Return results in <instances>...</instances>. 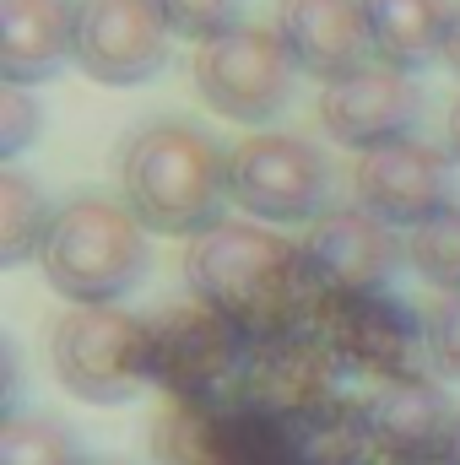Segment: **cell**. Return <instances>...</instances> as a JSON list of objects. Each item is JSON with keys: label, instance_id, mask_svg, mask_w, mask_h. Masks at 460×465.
I'll return each instance as SVG.
<instances>
[{"label": "cell", "instance_id": "obj_1", "mask_svg": "<svg viewBox=\"0 0 460 465\" xmlns=\"http://www.w3.org/2000/svg\"><path fill=\"white\" fill-rule=\"evenodd\" d=\"M185 276H190L195 303L238 325L255 347L315 331L325 309V292L309 276L304 249L287 243L282 232H265L260 223L223 217L212 232L190 238Z\"/></svg>", "mask_w": 460, "mask_h": 465}, {"label": "cell", "instance_id": "obj_2", "mask_svg": "<svg viewBox=\"0 0 460 465\" xmlns=\"http://www.w3.org/2000/svg\"><path fill=\"white\" fill-rule=\"evenodd\" d=\"M119 190L146 232L201 238L223 223V201H233L228 152L185 119L141 124L119 152Z\"/></svg>", "mask_w": 460, "mask_h": 465}, {"label": "cell", "instance_id": "obj_3", "mask_svg": "<svg viewBox=\"0 0 460 465\" xmlns=\"http://www.w3.org/2000/svg\"><path fill=\"white\" fill-rule=\"evenodd\" d=\"M146 228L135 212L109 195H82L55 212V228L44 238V282L71 298L76 309H109L146 276Z\"/></svg>", "mask_w": 460, "mask_h": 465}, {"label": "cell", "instance_id": "obj_4", "mask_svg": "<svg viewBox=\"0 0 460 465\" xmlns=\"http://www.w3.org/2000/svg\"><path fill=\"white\" fill-rule=\"evenodd\" d=\"M49 362L60 384L76 401L93 406H125L141 395L152 379V320L125 314V309H71L55 320Z\"/></svg>", "mask_w": 460, "mask_h": 465}, {"label": "cell", "instance_id": "obj_5", "mask_svg": "<svg viewBox=\"0 0 460 465\" xmlns=\"http://www.w3.org/2000/svg\"><path fill=\"white\" fill-rule=\"evenodd\" d=\"M249 357L255 341L206 303H179L152 320V379L168 390V401L233 406Z\"/></svg>", "mask_w": 460, "mask_h": 465}, {"label": "cell", "instance_id": "obj_6", "mask_svg": "<svg viewBox=\"0 0 460 465\" xmlns=\"http://www.w3.org/2000/svg\"><path fill=\"white\" fill-rule=\"evenodd\" d=\"M228 195L255 223H315L331 212V163L304 135L260 130L228 152Z\"/></svg>", "mask_w": 460, "mask_h": 465}, {"label": "cell", "instance_id": "obj_7", "mask_svg": "<svg viewBox=\"0 0 460 465\" xmlns=\"http://www.w3.org/2000/svg\"><path fill=\"white\" fill-rule=\"evenodd\" d=\"M293 87H298V65L276 27L238 22L233 33L195 49V93L223 119L265 124L293 104Z\"/></svg>", "mask_w": 460, "mask_h": 465}, {"label": "cell", "instance_id": "obj_8", "mask_svg": "<svg viewBox=\"0 0 460 465\" xmlns=\"http://www.w3.org/2000/svg\"><path fill=\"white\" fill-rule=\"evenodd\" d=\"M320 341L346 373H363L368 384L385 379H406L428 368V331L423 314H412L401 298L390 292H368V298H325L320 309Z\"/></svg>", "mask_w": 460, "mask_h": 465}, {"label": "cell", "instance_id": "obj_9", "mask_svg": "<svg viewBox=\"0 0 460 465\" xmlns=\"http://www.w3.org/2000/svg\"><path fill=\"white\" fill-rule=\"evenodd\" d=\"M336 373H342V362L320 341V331L282 336V341H260L255 357H249V368H244V384H238V401L233 406H244L260 422L298 428L315 411H325V406L342 401L336 395Z\"/></svg>", "mask_w": 460, "mask_h": 465}, {"label": "cell", "instance_id": "obj_10", "mask_svg": "<svg viewBox=\"0 0 460 465\" xmlns=\"http://www.w3.org/2000/svg\"><path fill=\"white\" fill-rule=\"evenodd\" d=\"M304 260L309 276L320 282L325 298H368L385 292L406 260V243L395 238L390 223H379L363 206H331L325 217H315L304 232Z\"/></svg>", "mask_w": 460, "mask_h": 465}, {"label": "cell", "instance_id": "obj_11", "mask_svg": "<svg viewBox=\"0 0 460 465\" xmlns=\"http://www.w3.org/2000/svg\"><path fill=\"white\" fill-rule=\"evenodd\" d=\"M157 0H76V65L104 87H141L168 65Z\"/></svg>", "mask_w": 460, "mask_h": 465}, {"label": "cell", "instance_id": "obj_12", "mask_svg": "<svg viewBox=\"0 0 460 465\" xmlns=\"http://www.w3.org/2000/svg\"><path fill=\"white\" fill-rule=\"evenodd\" d=\"M357 417H363L374 465H417L445 460L460 411L428 373H406V379L368 384V395L357 401Z\"/></svg>", "mask_w": 460, "mask_h": 465}, {"label": "cell", "instance_id": "obj_13", "mask_svg": "<svg viewBox=\"0 0 460 465\" xmlns=\"http://www.w3.org/2000/svg\"><path fill=\"white\" fill-rule=\"evenodd\" d=\"M352 190H357L363 212L412 232L417 223H428L434 212L450 206V157L439 146L406 135V141L363 152L352 168Z\"/></svg>", "mask_w": 460, "mask_h": 465}, {"label": "cell", "instance_id": "obj_14", "mask_svg": "<svg viewBox=\"0 0 460 465\" xmlns=\"http://www.w3.org/2000/svg\"><path fill=\"white\" fill-rule=\"evenodd\" d=\"M276 33L293 65L325 87L379 65L363 0H276Z\"/></svg>", "mask_w": 460, "mask_h": 465}, {"label": "cell", "instance_id": "obj_15", "mask_svg": "<svg viewBox=\"0 0 460 465\" xmlns=\"http://www.w3.org/2000/svg\"><path fill=\"white\" fill-rule=\"evenodd\" d=\"M417 114H423V87L395 65H368V71H357V76H346V82L320 93L325 135L352 146V152L406 141Z\"/></svg>", "mask_w": 460, "mask_h": 465}, {"label": "cell", "instance_id": "obj_16", "mask_svg": "<svg viewBox=\"0 0 460 465\" xmlns=\"http://www.w3.org/2000/svg\"><path fill=\"white\" fill-rule=\"evenodd\" d=\"M76 60V0H0V82L33 87Z\"/></svg>", "mask_w": 460, "mask_h": 465}, {"label": "cell", "instance_id": "obj_17", "mask_svg": "<svg viewBox=\"0 0 460 465\" xmlns=\"http://www.w3.org/2000/svg\"><path fill=\"white\" fill-rule=\"evenodd\" d=\"M363 11H368L379 65H395L412 76L445 54V33H450L445 0H363Z\"/></svg>", "mask_w": 460, "mask_h": 465}, {"label": "cell", "instance_id": "obj_18", "mask_svg": "<svg viewBox=\"0 0 460 465\" xmlns=\"http://www.w3.org/2000/svg\"><path fill=\"white\" fill-rule=\"evenodd\" d=\"M152 455L157 465H244V444L233 433L228 406L168 401L152 422Z\"/></svg>", "mask_w": 460, "mask_h": 465}, {"label": "cell", "instance_id": "obj_19", "mask_svg": "<svg viewBox=\"0 0 460 465\" xmlns=\"http://www.w3.org/2000/svg\"><path fill=\"white\" fill-rule=\"evenodd\" d=\"M55 228V212L44 201V190L22 173H0V265H22L33 254H44V238Z\"/></svg>", "mask_w": 460, "mask_h": 465}, {"label": "cell", "instance_id": "obj_20", "mask_svg": "<svg viewBox=\"0 0 460 465\" xmlns=\"http://www.w3.org/2000/svg\"><path fill=\"white\" fill-rule=\"evenodd\" d=\"M0 465H87L82 439L49 411H11L0 422Z\"/></svg>", "mask_w": 460, "mask_h": 465}, {"label": "cell", "instance_id": "obj_21", "mask_svg": "<svg viewBox=\"0 0 460 465\" xmlns=\"http://www.w3.org/2000/svg\"><path fill=\"white\" fill-rule=\"evenodd\" d=\"M406 265H412L428 287L460 292V206L455 201L406 232Z\"/></svg>", "mask_w": 460, "mask_h": 465}, {"label": "cell", "instance_id": "obj_22", "mask_svg": "<svg viewBox=\"0 0 460 465\" xmlns=\"http://www.w3.org/2000/svg\"><path fill=\"white\" fill-rule=\"evenodd\" d=\"M163 22L174 27V38H190V44H212L238 27V11L244 0H157Z\"/></svg>", "mask_w": 460, "mask_h": 465}, {"label": "cell", "instance_id": "obj_23", "mask_svg": "<svg viewBox=\"0 0 460 465\" xmlns=\"http://www.w3.org/2000/svg\"><path fill=\"white\" fill-rule=\"evenodd\" d=\"M423 331H428V373L460 379V292H445L423 314Z\"/></svg>", "mask_w": 460, "mask_h": 465}, {"label": "cell", "instance_id": "obj_24", "mask_svg": "<svg viewBox=\"0 0 460 465\" xmlns=\"http://www.w3.org/2000/svg\"><path fill=\"white\" fill-rule=\"evenodd\" d=\"M38 104L27 98V87H11V82H0V157H16L33 135H38Z\"/></svg>", "mask_w": 460, "mask_h": 465}, {"label": "cell", "instance_id": "obj_25", "mask_svg": "<svg viewBox=\"0 0 460 465\" xmlns=\"http://www.w3.org/2000/svg\"><path fill=\"white\" fill-rule=\"evenodd\" d=\"M445 60L460 76V5H450V33H445Z\"/></svg>", "mask_w": 460, "mask_h": 465}, {"label": "cell", "instance_id": "obj_26", "mask_svg": "<svg viewBox=\"0 0 460 465\" xmlns=\"http://www.w3.org/2000/svg\"><path fill=\"white\" fill-rule=\"evenodd\" d=\"M445 135H450V157L460 163V98L450 104V124H445Z\"/></svg>", "mask_w": 460, "mask_h": 465}, {"label": "cell", "instance_id": "obj_27", "mask_svg": "<svg viewBox=\"0 0 460 465\" xmlns=\"http://www.w3.org/2000/svg\"><path fill=\"white\" fill-rule=\"evenodd\" d=\"M445 465H460V417H455V433H450V450H445Z\"/></svg>", "mask_w": 460, "mask_h": 465}, {"label": "cell", "instance_id": "obj_28", "mask_svg": "<svg viewBox=\"0 0 460 465\" xmlns=\"http://www.w3.org/2000/svg\"><path fill=\"white\" fill-rule=\"evenodd\" d=\"M417 465H445V460H417Z\"/></svg>", "mask_w": 460, "mask_h": 465}]
</instances>
